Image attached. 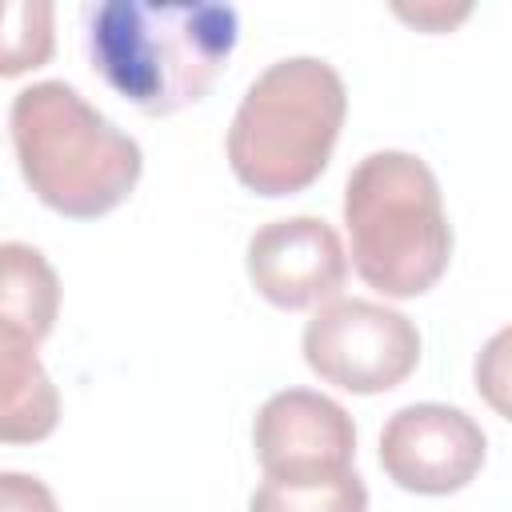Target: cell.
<instances>
[{"label":"cell","mask_w":512,"mask_h":512,"mask_svg":"<svg viewBox=\"0 0 512 512\" xmlns=\"http://www.w3.org/2000/svg\"><path fill=\"white\" fill-rule=\"evenodd\" d=\"M304 364L324 380L356 396L400 388L420 364L416 324L376 300L336 296L312 312L300 336Z\"/></svg>","instance_id":"5"},{"label":"cell","mask_w":512,"mask_h":512,"mask_svg":"<svg viewBox=\"0 0 512 512\" xmlns=\"http://www.w3.org/2000/svg\"><path fill=\"white\" fill-rule=\"evenodd\" d=\"M8 128L24 184L40 204L68 220L108 216L140 184V144L64 80L20 88L12 96Z\"/></svg>","instance_id":"2"},{"label":"cell","mask_w":512,"mask_h":512,"mask_svg":"<svg viewBox=\"0 0 512 512\" xmlns=\"http://www.w3.org/2000/svg\"><path fill=\"white\" fill-rule=\"evenodd\" d=\"M0 316L36 328L44 340L60 316V276L48 256L24 240L0 244Z\"/></svg>","instance_id":"10"},{"label":"cell","mask_w":512,"mask_h":512,"mask_svg":"<svg viewBox=\"0 0 512 512\" xmlns=\"http://www.w3.org/2000/svg\"><path fill=\"white\" fill-rule=\"evenodd\" d=\"M248 512H368V488L356 468L336 480H324V484L264 480L252 492Z\"/></svg>","instance_id":"12"},{"label":"cell","mask_w":512,"mask_h":512,"mask_svg":"<svg viewBox=\"0 0 512 512\" xmlns=\"http://www.w3.org/2000/svg\"><path fill=\"white\" fill-rule=\"evenodd\" d=\"M348 116L344 76L320 56L268 64L228 124L232 176L268 200L296 196L320 180Z\"/></svg>","instance_id":"4"},{"label":"cell","mask_w":512,"mask_h":512,"mask_svg":"<svg viewBox=\"0 0 512 512\" xmlns=\"http://www.w3.org/2000/svg\"><path fill=\"white\" fill-rule=\"evenodd\" d=\"M488 460L484 428L452 404H404L380 428L384 476L416 496H448L468 488Z\"/></svg>","instance_id":"6"},{"label":"cell","mask_w":512,"mask_h":512,"mask_svg":"<svg viewBox=\"0 0 512 512\" xmlns=\"http://www.w3.org/2000/svg\"><path fill=\"white\" fill-rule=\"evenodd\" d=\"M244 268L252 288L284 308H320L340 296L348 280V252L340 232L320 216H284L268 220L248 236Z\"/></svg>","instance_id":"8"},{"label":"cell","mask_w":512,"mask_h":512,"mask_svg":"<svg viewBox=\"0 0 512 512\" xmlns=\"http://www.w3.org/2000/svg\"><path fill=\"white\" fill-rule=\"evenodd\" d=\"M252 444L264 480L324 484L352 472L356 424L332 396L312 388H284L260 404Z\"/></svg>","instance_id":"7"},{"label":"cell","mask_w":512,"mask_h":512,"mask_svg":"<svg viewBox=\"0 0 512 512\" xmlns=\"http://www.w3.org/2000/svg\"><path fill=\"white\" fill-rule=\"evenodd\" d=\"M348 264L388 300L440 284L452 260V224L436 172L400 148L368 152L344 184Z\"/></svg>","instance_id":"3"},{"label":"cell","mask_w":512,"mask_h":512,"mask_svg":"<svg viewBox=\"0 0 512 512\" xmlns=\"http://www.w3.org/2000/svg\"><path fill=\"white\" fill-rule=\"evenodd\" d=\"M0 512H60V504L40 476L0 472Z\"/></svg>","instance_id":"13"},{"label":"cell","mask_w":512,"mask_h":512,"mask_svg":"<svg viewBox=\"0 0 512 512\" xmlns=\"http://www.w3.org/2000/svg\"><path fill=\"white\" fill-rule=\"evenodd\" d=\"M240 16L216 0H100L84 4L92 72L148 116L204 100L232 60Z\"/></svg>","instance_id":"1"},{"label":"cell","mask_w":512,"mask_h":512,"mask_svg":"<svg viewBox=\"0 0 512 512\" xmlns=\"http://www.w3.org/2000/svg\"><path fill=\"white\" fill-rule=\"evenodd\" d=\"M44 336L0 316V444H40L60 424V392L40 364Z\"/></svg>","instance_id":"9"},{"label":"cell","mask_w":512,"mask_h":512,"mask_svg":"<svg viewBox=\"0 0 512 512\" xmlns=\"http://www.w3.org/2000/svg\"><path fill=\"white\" fill-rule=\"evenodd\" d=\"M468 12H472L468 4H460V8H444V4H416V8H400V4H396V16H400V20H408V24H416V28H424V32H448V28H452V24H460Z\"/></svg>","instance_id":"14"},{"label":"cell","mask_w":512,"mask_h":512,"mask_svg":"<svg viewBox=\"0 0 512 512\" xmlns=\"http://www.w3.org/2000/svg\"><path fill=\"white\" fill-rule=\"evenodd\" d=\"M56 52V8L48 0H0V76H24Z\"/></svg>","instance_id":"11"}]
</instances>
